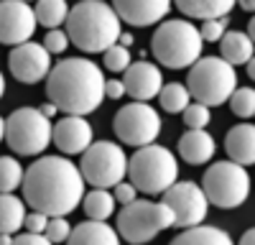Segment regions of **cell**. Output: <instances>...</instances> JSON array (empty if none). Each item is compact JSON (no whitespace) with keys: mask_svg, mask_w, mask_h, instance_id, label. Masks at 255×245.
<instances>
[{"mask_svg":"<svg viewBox=\"0 0 255 245\" xmlns=\"http://www.w3.org/2000/svg\"><path fill=\"white\" fill-rule=\"evenodd\" d=\"M23 202L46 217H67L84 199L79 166L64 156H44L23 174Z\"/></svg>","mask_w":255,"mask_h":245,"instance_id":"cell-1","label":"cell"},{"mask_svg":"<svg viewBox=\"0 0 255 245\" xmlns=\"http://www.w3.org/2000/svg\"><path fill=\"white\" fill-rule=\"evenodd\" d=\"M46 95L56 110L84 118L102 105L105 74L90 59H64L46 77Z\"/></svg>","mask_w":255,"mask_h":245,"instance_id":"cell-2","label":"cell"},{"mask_svg":"<svg viewBox=\"0 0 255 245\" xmlns=\"http://www.w3.org/2000/svg\"><path fill=\"white\" fill-rule=\"evenodd\" d=\"M120 18L113 10V5L100 3V0H84L69 8L67 15V36L69 44H77V49L97 54L108 51L120 38Z\"/></svg>","mask_w":255,"mask_h":245,"instance_id":"cell-3","label":"cell"},{"mask_svg":"<svg viewBox=\"0 0 255 245\" xmlns=\"http://www.w3.org/2000/svg\"><path fill=\"white\" fill-rule=\"evenodd\" d=\"M202 36L191 20H163L153 31L151 49L168 69H191L202 59Z\"/></svg>","mask_w":255,"mask_h":245,"instance_id":"cell-4","label":"cell"},{"mask_svg":"<svg viewBox=\"0 0 255 245\" xmlns=\"http://www.w3.org/2000/svg\"><path fill=\"white\" fill-rule=\"evenodd\" d=\"M128 176L135 189L145 194H163L179 181V161L168 148L151 143L128 158Z\"/></svg>","mask_w":255,"mask_h":245,"instance_id":"cell-5","label":"cell"},{"mask_svg":"<svg viewBox=\"0 0 255 245\" xmlns=\"http://www.w3.org/2000/svg\"><path fill=\"white\" fill-rule=\"evenodd\" d=\"M186 90L199 105L217 108L232 97L238 90V74L235 67H230L222 56H202L194 67L189 69Z\"/></svg>","mask_w":255,"mask_h":245,"instance_id":"cell-6","label":"cell"},{"mask_svg":"<svg viewBox=\"0 0 255 245\" xmlns=\"http://www.w3.org/2000/svg\"><path fill=\"white\" fill-rule=\"evenodd\" d=\"M171 225L174 215L163 202L135 199L133 204H125L118 215V235L130 245H143L151 243L158 233L168 230Z\"/></svg>","mask_w":255,"mask_h":245,"instance_id":"cell-7","label":"cell"},{"mask_svg":"<svg viewBox=\"0 0 255 245\" xmlns=\"http://www.w3.org/2000/svg\"><path fill=\"white\" fill-rule=\"evenodd\" d=\"M202 192L215 207L235 210L250 197V174L232 161L212 163L202 176Z\"/></svg>","mask_w":255,"mask_h":245,"instance_id":"cell-8","label":"cell"},{"mask_svg":"<svg viewBox=\"0 0 255 245\" xmlns=\"http://www.w3.org/2000/svg\"><path fill=\"white\" fill-rule=\"evenodd\" d=\"M79 174L84 184H92L95 189H115L128 176V156L118 143L97 140L82 153Z\"/></svg>","mask_w":255,"mask_h":245,"instance_id":"cell-9","label":"cell"},{"mask_svg":"<svg viewBox=\"0 0 255 245\" xmlns=\"http://www.w3.org/2000/svg\"><path fill=\"white\" fill-rule=\"evenodd\" d=\"M54 125L36 108H18L5 120V143L18 156H36L44 153L51 143Z\"/></svg>","mask_w":255,"mask_h":245,"instance_id":"cell-10","label":"cell"},{"mask_svg":"<svg viewBox=\"0 0 255 245\" xmlns=\"http://www.w3.org/2000/svg\"><path fill=\"white\" fill-rule=\"evenodd\" d=\"M161 115L156 108H151L148 102H128L123 105L113 120V128L120 143L135 148H145L158 138L161 133Z\"/></svg>","mask_w":255,"mask_h":245,"instance_id":"cell-11","label":"cell"},{"mask_svg":"<svg viewBox=\"0 0 255 245\" xmlns=\"http://www.w3.org/2000/svg\"><path fill=\"white\" fill-rule=\"evenodd\" d=\"M163 204L174 215V225L179 228H197L209 212V202L197 181H176L171 189L163 192Z\"/></svg>","mask_w":255,"mask_h":245,"instance_id":"cell-12","label":"cell"},{"mask_svg":"<svg viewBox=\"0 0 255 245\" xmlns=\"http://www.w3.org/2000/svg\"><path fill=\"white\" fill-rule=\"evenodd\" d=\"M36 31V15L33 8L23 0H5L0 3V44L8 46H23L31 41Z\"/></svg>","mask_w":255,"mask_h":245,"instance_id":"cell-13","label":"cell"},{"mask_svg":"<svg viewBox=\"0 0 255 245\" xmlns=\"http://www.w3.org/2000/svg\"><path fill=\"white\" fill-rule=\"evenodd\" d=\"M8 67L13 77L23 85H36V82L46 79L51 72V54L44 49V44L28 41L23 46H15L8 56Z\"/></svg>","mask_w":255,"mask_h":245,"instance_id":"cell-14","label":"cell"},{"mask_svg":"<svg viewBox=\"0 0 255 245\" xmlns=\"http://www.w3.org/2000/svg\"><path fill=\"white\" fill-rule=\"evenodd\" d=\"M123 87H125V95H130L135 102H145L161 92L163 74L151 61H135V64H130L125 69Z\"/></svg>","mask_w":255,"mask_h":245,"instance_id":"cell-15","label":"cell"},{"mask_svg":"<svg viewBox=\"0 0 255 245\" xmlns=\"http://www.w3.org/2000/svg\"><path fill=\"white\" fill-rule=\"evenodd\" d=\"M51 140L56 143V148L67 156H74V153H84L90 146H92V125L84 118H74V115H67L61 118L56 125H54V133H51Z\"/></svg>","mask_w":255,"mask_h":245,"instance_id":"cell-16","label":"cell"},{"mask_svg":"<svg viewBox=\"0 0 255 245\" xmlns=\"http://www.w3.org/2000/svg\"><path fill=\"white\" fill-rule=\"evenodd\" d=\"M113 10L125 23L145 28V26L158 23V20H163L171 13V3H166V0H115Z\"/></svg>","mask_w":255,"mask_h":245,"instance_id":"cell-17","label":"cell"},{"mask_svg":"<svg viewBox=\"0 0 255 245\" xmlns=\"http://www.w3.org/2000/svg\"><path fill=\"white\" fill-rule=\"evenodd\" d=\"M225 151L230 161L243 169L248 163H255V125L253 122H240V125L230 128L225 138Z\"/></svg>","mask_w":255,"mask_h":245,"instance_id":"cell-18","label":"cell"},{"mask_svg":"<svg viewBox=\"0 0 255 245\" xmlns=\"http://www.w3.org/2000/svg\"><path fill=\"white\" fill-rule=\"evenodd\" d=\"M215 138H212L207 130H186L179 138V156L191 163V166H199V163H207L212 156H215Z\"/></svg>","mask_w":255,"mask_h":245,"instance_id":"cell-19","label":"cell"},{"mask_svg":"<svg viewBox=\"0 0 255 245\" xmlns=\"http://www.w3.org/2000/svg\"><path fill=\"white\" fill-rule=\"evenodd\" d=\"M67 245H120V235L113 225L87 220L72 230Z\"/></svg>","mask_w":255,"mask_h":245,"instance_id":"cell-20","label":"cell"},{"mask_svg":"<svg viewBox=\"0 0 255 245\" xmlns=\"http://www.w3.org/2000/svg\"><path fill=\"white\" fill-rule=\"evenodd\" d=\"M220 51L230 67H238V64H248L255 56V44L243 31H227L220 41Z\"/></svg>","mask_w":255,"mask_h":245,"instance_id":"cell-21","label":"cell"},{"mask_svg":"<svg viewBox=\"0 0 255 245\" xmlns=\"http://www.w3.org/2000/svg\"><path fill=\"white\" fill-rule=\"evenodd\" d=\"M176 8L186 18L217 20V18H227V13L235 8V3L232 0H179Z\"/></svg>","mask_w":255,"mask_h":245,"instance_id":"cell-22","label":"cell"},{"mask_svg":"<svg viewBox=\"0 0 255 245\" xmlns=\"http://www.w3.org/2000/svg\"><path fill=\"white\" fill-rule=\"evenodd\" d=\"M168 245H235V243H232V238L220 228L197 225V228H189L181 235H176Z\"/></svg>","mask_w":255,"mask_h":245,"instance_id":"cell-23","label":"cell"},{"mask_svg":"<svg viewBox=\"0 0 255 245\" xmlns=\"http://www.w3.org/2000/svg\"><path fill=\"white\" fill-rule=\"evenodd\" d=\"M26 202L15 194H0V235H13L23 228Z\"/></svg>","mask_w":255,"mask_h":245,"instance_id":"cell-24","label":"cell"},{"mask_svg":"<svg viewBox=\"0 0 255 245\" xmlns=\"http://www.w3.org/2000/svg\"><path fill=\"white\" fill-rule=\"evenodd\" d=\"M82 202H84V212L92 222H105L115 212V197L108 189H92L90 194H84Z\"/></svg>","mask_w":255,"mask_h":245,"instance_id":"cell-25","label":"cell"},{"mask_svg":"<svg viewBox=\"0 0 255 245\" xmlns=\"http://www.w3.org/2000/svg\"><path fill=\"white\" fill-rule=\"evenodd\" d=\"M33 15H36V23L46 26L49 31H56L61 23H67L69 5L64 0H41L33 8Z\"/></svg>","mask_w":255,"mask_h":245,"instance_id":"cell-26","label":"cell"},{"mask_svg":"<svg viewBox=\"0 0 255 245\" xmlns=\"http://www.w3.org/2000/svg\"><path fill=\"white\" fill-rule=\"evenodd\" d=\"M158 100H161V108L166 113H184L189 105H191V95L184 85L179 82H171V85H163L161 92H158Z\"/></svg>","mask_w":255,"mask_h":245,"instance_id":"cell-27","label":"cell"},{"mask_svg":"<svg viewBox=\"0 0 255 245\" xmlns=\"http://www.w3.org/2000/svg\"><path fill=\"white\" fill-rule=\"evenodd\" d=\"M23 166L13 156H0V194H13L23 184Z\"/></svg>","mask_w":255,"mask_h":245,"instance_id":"cell-28","label":"cell"},{"mask_svg":"<svg viewBox=\"0 0 255 245\" xmlns=\"http://www.w3.org/2000/svg\"><path fill=\"white\" fill-rule=\"evenodd\" d=\"M227 102H230L232 113L238 118H253L255 115V90L253 87H238Z\"/></svg>","mask_w":255,"mask_h":245,"instance_id":"cell-29","label":"cell"},{"mask_svg":"<svg viewBox=\"0 0 255 245\" xmlns=\"http://www.w3.org/2000/svg\"><path fill=\"white\" fill-rule=\"evenodd\" d=\"M181 118H184V125L189 130H204L212 120V113H209V108L199 105V102H191V105L181 113Z\"/></svg>","mask_w":255,"mask_h":245,"instance_id":"cell-30","label":"cell"},{"mask_svg":"<svg viewBox=\"0 0 255 245\" xmlns=\"http://www.w3.org/2000/svg\"><path fill=\"white\" fill-rule=\"evenodd\" d=\"M133 61H130V49H123L120 44L110 46L108 51H105V67H108L110 72H125L128 67H130Z\"/></svg>","mask_w":255,"mask_h":245,"instance_id":"cell-31","label":"cell"},{"mask_svg":"<svg viewBox=\"0 0 255 245\" xmlns=\"http://www.w3.org/2000/svg\"><path fill=\"white\" fill-rule=\"evenodd\" d=\"M72 235V225L67 222V217H49V225H46V230H44V238L56 245V243H67Z\"/></svg>","mask_w":255,"mask_h":245,"instance_id":"cell-32","label":"cell"},{"mask_svg":"<svg viewBox=\"0 0 255 245\" xmlns=\"http://www.w3.org/2000/svg\"><path fill=\"white\" fill-rule=\"evenodd\" d=\"M227 26H230V18L204 20L202 28H199V36H202V41H209V44H220L222 36L227 33Z\"/></svg>","mask_w":255,"mask_h":245,"instance_id":"cell-33","label":"cell"},{"mask_svg":"<svg viewBox=\"0 0 255 245\" xmlns=\"http://www.w3.org/2000/svg\"><path fill=\"white\" fill-rule=\"evenodd\" d=\"M67 46H69V36H67V31H49L46 33V38H44V49L49 51V54H64L67 51Z\"/></svg>","mask_w":255,"mask_h":245,"instance_id":"cell-34","label":"cell"},{"mask_svg":"<svg viewBox=\"0 0 255 245\" xmlns=\"http://www.w3.org/2000/svg\"><path fill=\"white\" fill-rule=\"evenodd\" d=\"M46 225H49V217H46V215H41V212H26V220H23L26 233H31V235H44Z\"/></svg>","mask_w":255,"mask_h":245,"instance_id":"cell-35","label":"cell"},{"mask_svg":"<svg viewBox=\"0 0 255 245\" xmlns=\"http://www.w3.org/2000/svg\"><path fill=\"white\" fill-rule=\"evenodd\" d=\"M113 197H115V202L118 204H133L135 199H138V189L133 187V184H128V181H120L118 187H115V192H113Z\"/></svg>","mask_w":255,"mask_h":245,"instance_id":"cell-36","label":"cell"},{"mask_svg":"<svg viewBox=\"0 0 255 245\" xmlns=\"http://www.w3.org/2000/svg\"><path fill=\"white\" fill-rule=\"evenodd\" d=\"M123 95H125L123 79H105V97H110V100H120Z\"/></svg>","mask_w":255,"mask_h":245,"instance_id":"cell-37","label":"cell"},{"mask_svg":"<svg viewBox=\"0 0 255 245\" xmlns=\"http://www.w3.org/2000/svg\"><path fill=\"white\" fill-rule=\"evenodd\" d=\"M13 245H51L44 235H31V233H26V235H18V238H13Z\"/></svg>","mask_w":255,"mask_h":245,"instance_id":"cell-38","label":"cell"},{"mask_svg":"<svg viewBox=\"0 0 255 245\" xmlns=\"http://www.w3.org/2000/svg\"><path fill=\"white\" fill-rule=\"evenodd\" d=\"M118 44H120L123 49H130V46H133V33H120Z\"/></svg>","mask_w":255,"mask_h":245,"instance_id":"cell-39","label":"cell"},{"mask_svg":"<svg viewBox=\"0 0 255 245\" xmlns=\"http://www.w3.org/2000/svg\"><path fill=\"white\" fill-rule=\"evenodd\" d=\"M240 245H255V228H250V230L240 238Z\"/></svg>","mask_w":255,"mask_h":245,"instance_id":"cell-40","label":"cell"},{"mask_svg":"<svg viewBox=\"0 0 255 245\" xmlns=\"http://www.w3.org/2000/svg\"><path fill=\"white\" fill-rule=\"evenodd\" d=\"M248 38H250L253 44H255V15L248 20Z\"/></svg>","mask_w":255,"mask_h":245,"instance_id":"cell-41","label":"cell"},{"mask_svg":"<svg viewBox=\"0 0 255 245\" xmlns=\"http://www.w3.org/2000/svg\"><path fill=\"white\" fill-rule=\"evenodd\" d=\"M240 8H243V10H248V13H255V0H243Z\"/></svg>","mask_w":255,"mask_h":245,"instance_id":"cell-42","label":"cell"},{"mask_svg":"<svg viewBox=\"0 0 255 245\" xmlns=\"http://www.w3.org/2000/svg\"><path fill=\"white\" fill-rule=\"evenodd\" d=\"M248 77H250V79L255 82V56H253V59L248 61Z\"/></svg>","mask_w":255,"mask_h":245,"instance_id":"cell-43","label":"cell"},{"mask_svg":"<svg viewBox=\"0 0 255 245\" xmlns=\"http://www.w3.org/2000/svg\"><path fill=\"white\" fill-rule=\"evenodd\" d=\"M41 113H44V118H49V120H51V118L56 115V108H54V105H46V108L41 110Z\"/></svg>","mask_w":255,"mask_h":245,"instance_id":"cell-44","label":"cell"},{"mask_svg":"<svg viewBox=\"0 0 255 245\" xmlns=\"http://www.w3.org/2000/svg\"><path fill=\"white\" fill-rule=\"evenodd\" d=\"M5 140V120H3V115H0V143Z\"/></svg>","mask_w":255,"mask_h":245,"instance_id":"cell-45","label":"cell"},{"mask_svg":"<svg viewBox=\"0 0 255 245\" xmlns=\"http://www.w3.org/2000/svg\"><path fill=\"white\" fill-rule=\"evenodd\" d=\"M0 245H13V235H0Z\"/></svg>","mask_w":255,"mask_h":245,"instance_id":"cell-46","label":"cell"},{"mask_svg":"<svg viewBox=\"0 0 255 245\" xmlns=\"http://www.w3.org/2000/svg\"><path fill=\"white\" fill-rule=\"evenodd\" d=\"M5 95V77H3V72H0V97Z\"/></svg>","mask_w":255,"mask_h":245,"instance_id":"cell-47","label":"cell"}]
</instances>
